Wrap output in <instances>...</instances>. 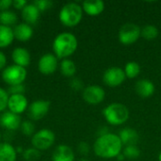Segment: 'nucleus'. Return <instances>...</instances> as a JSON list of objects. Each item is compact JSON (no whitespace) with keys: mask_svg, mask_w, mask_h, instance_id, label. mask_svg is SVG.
Instances as JSON below:
<instances>
[{"mask_svg":"<svg viewBox=\"0 0 161 161\" xmlns=\"http://www.w3.org/2000/svg\"><path fill=\"white\" fill-rule=\"evenodd\" d=\"M16 149L10 143H0V161H16Z\"/></svg>","mask_w":161,"mask_h":161,"instance_id":"nucleus-21","label":"nucleus"},{"mask_svg":"<svg viewBox=\"0 0 161 161\" xmlns=\"http://www.w3.org/2000/svg\"><path fill=\"white\" fill-rule=\"evenodd\" d=\"M17 15L15 12L11 10H4L0 11V25L10 26L12 25H15L17 23Z\"/></svg>","mask_w":161,"mask_h":161,"instance_id":"nucleus-24","label":"nucleus"},{"mask_svg":"<svg viewBox=\"0 0 161 161\" xmlns=\"http://www.w3.org/2000/svg\"><path fill=\"white\" fill-rule=\"evenodd\" d=\"M158 161H161V153L159 154V156H158Z\"/></svg>","mask_w":161,"mask_h":161,"instance_id":"nucleus-40","label":"nucleus"},{"mask_svg":"<svg viewBox=\"0 0 161 161\" xmlns=\"http://www.w3.org/2000/svg\"><path fill=\"white\" fill-rule=\"evenodd\" d=\"M14 40L13 29L10 26L0 25V48H5L11 44Z\"/></svg>","mask_w":161,"mask_h":161,"instance_id":"nucleus-22","label":"nucleus"},{"mask_svg":"<svg viewBox=\"0 0 161 161\" xmlns=\"http://www.w3.org/2000/svg\"><path fill=\"white\" fill-rule=\"evenodd\" d=\"M16 152H17V153H24V152H23V148H21V147H18V148L16 149Z\"/></svg>","mask_w":161,"mask_h":161,"instance_id":"nucleus-39","label":"nucleus"},{"mask_svg":"<svg viewBox=\"0 0 161 161\" xmlns=\"http://www.w3.org/2000/svg\"><path fill=\"white\" fill-rule=\"evenodd\" d=\"M23 156L25 161H37L41 158V153L35 148H28L24 151Z\"/></svg>","mask_w":161,"mask_h":161,"instance_id":"nucleus-29","label":"nucleus"},{"mask_svg":"<svg viewBox=\"0 0 161 161\" xmlns=\"http://www.w3.org/2000/svg\"><path fill=\"white\" fill-rule=\"evenodd\" d=\"M0 140H1V133H0Z\"/></svg>","mask_w":161,"mask_h":161,"instance_id":"nucleus-42","label":"nucleus"},{"mask_svg":"<svg viewBox=\"0 0 161 161\" xmlns=\"http://www.w3.org/2000/svg\"><path fill=\"white\" fill-rule=\"evenodd\" d=\"M26 70L18 65H10L5 68L2 72V79L9 86L22 84L26 78Z\"/></svg>","mask_w":161,"mask_h":161,"instance_id":"nucleus-5","label":"nucleus"},{"mask_svg":"<svg viewBox=\"0 0 161 161\" xmlns=\"http://www.w3.org/2000/svg\"><path fill=\"white\" fill-rule=\"evenodd\" d=\"M125 76L128 78H135L137 77L141 73V66L139 63L135 61H129L125 64V67L124 69Z\"/></svg>","mask_w":161,"mask_h":161,"instance_id":"nucleus-25","label":"nucleus"},{"mask_svg":"<svg viewBox=\"0 0 161 161\" xmlns=\"http://www.w3.org/2000/svg\"><path fill=\"white\" fill-rule=\"evenodd\" d=\"M12 2L11 0H0V11L8 10L12 6Z\"/></svg>","mask_w":161,"mask_h":161,"instance_id":"nucleus-35","label":"nucleus"},{"mask_svg":"<svg viewBox=\"0 0 161 161\" xmlns=\"http://www.w3.org/2000/svg\"><path fill=\"white\" fill-rule=\"evenodd\" d=\"M28 3L25 0H14L12 2V6L16 9H23Z\"/></svg>","mask_w":161,"mask_h":161,"instance_id":"nucleus-36","label":"nucleus"},{"mask_svg":"<svg viewBox=\"0 0 161 161\" xmlns=\"http://www.w3.org/2000/svg\"><path fill=\"white\" fill-rule=\"evenodd\" d=\"M83 9L77 3H67L65 4L58 14L59 21L61 24L68 27H73L77 25L82 20Z\"/></svg>","mask_w":161,"mask_h":161,"instance_id":"nucleus-4","label":"nucleus"},{"mask_svg":"<svg viewBox=\"0 0 161 161\" xmlns=\"http://www.w3.org/2000/svg\"><path fill=\"white\" fill-rule=\"evenodd\" d=\"M106 92L104 89L98 85H91L83 90L82 97L85 102L90 105H98L104 101Z\"/></svg>","mask_w":161,"mask_h":161,"instance_id":"nucleus-10","label":"nucleus"},{"mask_svg":"<svg viewBox=\"0 0 161 161\" xmlns=\"http://www.w3.org/2000/svg\"><path fill=\"white\" fill-rule=\"evenodd\" d=\"M142 28L134 23L123 25L119 30V41L122 44L129 45L136 42L141 37Z\"/></svg>","mask_w":161,"mask_h":161,"instance_id":"nucleus-7","label":"nucleus"},{"mask_svg":"<svg viewBox=\"0 0 161 161\" xmlns=\"http://www.w3.org/2000/svg\"><path fill=\"white\" fill-rule=\"evenodd\" d=\"M24 92H25V86L23 84L15 85V86H9V88L8 90V93H9L10 95L24 94Z\"/></svg>","mask_w":161,"mask_h":161,"instance_id":"nucleus-32","label":"nucleus"},{"mask_svg":"<svg viewBox=\"0 0 161 161\" xmlns=\"http://www.w3.org/2000/svg\"><path fill=\"white\" fill-rule=\"evenodd\" d=\"M126 76L124 69L120 67H110L103 75V81L109 87H118L124 83Z\"/></svg>","mask_w":161,"mask_h":161,"instance_id":"nucleus-8","label":"nucleus"},{"mask_svg":"<svg viewBox=\"0 0 161 161\" xmlns=\"http://www.w3.org/2000/svg\"><path fill=\"white\" fill-rule=\"evenodd\" d=\"M8 93L4 89L0 88V112L4 111L8 107Z\"/></svg>","mask_w":161,"mask_h":161,"instance_id":"nucleus-30","label":"nucleus"},{"mask_svg":"<svg viewBox=\"0 0 161 161\" xmlns=\"http://www.w3.org/2000/svg\"><path fill=\"white\" fill-rule=\"evenodd\" d=\"M117 158H118V160L119 161H123V160H125V158L124 154H122V153H121V154L117 157Z\"/></svg>","mask_w":161,"mask_h":161,"instance_id":"nucleus-38","label":"nucleus"},{"mask_svg":"<svg viewBox=\"0 0 161 161\" xmlns=\"http://www.w3.org/2000/svg\"><path fill=\"white\" fill-rule=\"evenodd\" d=\"M106 121L111 125H121L129 118V110L122 103H111L103 110Z\"/></svg>","mask_w":161,"mask_h":161,"instance_id":"nucleus-3","label":"nucleus"},{"mask_svg":"<svg viewBox=\"0 0 161 161\" xmlns=\"http://www.w3.org/2000/svg\"><path fill=\"white\" fill-rule=\"evenodd\" d=\"M7 64V58L3 52L0 51V71L5 69V66Z\"/></svg>","mask_w":161,"mask_h":161,"instance_id":"nucleus-37","label":"nucleus"},{"mask_svg":"<svg viewBox=\"0 0 161 161\" xmlns=\"http://www.w3.org/2000/svg\"><path fill=\"white\" fill-rule=\"evenodd\" d=\"M58 58L54 54L47 53L42 56L39 59L38 69L42 75H48L56 72V70L58 69Z\"/></svg>","mask_w":161,"mask_h":161,"instance_id":"nucleus-11","label":"nucleus"},{"mask_svg":"<svg viewBox=\"0 0 161 161\" xmlns=\"http://www.w3.org/2000/svg\"><path fill=\"white\" fill-rule=\"evenodd\" d=\"M77 39L70 32L58 34L53 42V51L58 58H67L77 49Z\"/></svg>","mask_w":161,"mask_h":161,"instance_id":"nucleus-2","label":"nucleus"},{"mask_svg":"<svg viewBox=\"0 0 161 161\" xmlns=\"http://www.w3.org/2000/svg\"><path fill=\"white\" fill-rule=\"evenodd\" d=\"M8 108L10 112L20 115L28 108V102L24 94H13L8 97Z\"/></svg>","mask_w":161,"mask_h":161,"instance_id":"nucleus-12","label":"nucleus"},{"mask_svg":"<svg viewBox=\"0 0 161 161\" xmlns=\"http://www.w3.org/2000/svg\"><path fill=\"white\" fill-rule=\"evenodd\" d=\"M11 58L15 65L26 67L30 64V53L27 49L23 47L15 48L11 53Z\"/></svg>","mask_w":161,"mask_h":161,"instance_id":"nucleus-14","label":"nucleus"},{"mask_svg":"<svg viewBox=\"0 0 161 161\" xmlns=\"http://www.w3.org/2000/svg\"><path fill=\"white\" fill-rule=\"evenodd\" d=\"M59 68H60L61 74L66 77H72L76 73V65H75V63L73 60L69 59V58L62 59L60 64H59Z\"/></svg>","mask_w":161,"mask_h":161,"instance_id":"nucleus-23","label":"nucleus"},{"mask_svg":"<svg viewBox=\"0 0 161 161\" xmlns=\"http://www.w3.org/2000/svg\"><path fill=\"white\" fill-rule=\"evenodd\" d=\"M56 136L54 132L50 129L43 128L36 132L31 139V143L33 148L39 151H44L49 149L55 142Z\"/></svg>","mask_w":161,"mask_h":161,"instance_id":"nucleus-6","label":"nucleus"},{"mask_svg":"<svg viewBox=\"0 0 161 161\" xmlns=\"http://www.w3.org/2000/svg\"><path fill=\"white\" fill-rule=\"evenodd\" d=\"M79 161H89V160H87V159H81V160H79Z\"/></svg>","mask_w":161,"mask_h":161,"instance_id":"nucleus-41","label":"nucleus"},{"mask_svg":"<svg viewBox=\"0 0 161 161\" xmlns=\"http://www.w3.org/2000/svg\"><path fill=\"white\" fill-rule=\"evenodd\" d=\"M125 158H127L129 159H135L141 155V150L136 145H128L125 146L123 152Z\"/></svg>","mask_w":161,"mask_h":161,"instance_id":"nucleus-27","label":"nucleus"},{"mask_svg":"<svg viewBox=\"0 0 161 161\" xmlns=\"http://www.w3.org/2000/svg\"><path fill=\"white\" fill-rule=\"evenodd\" d=\"M20 128H21L22 133H23L25 136L29 137V136H33V135L35 134V133H34V132H35V125H34V124H33L31 121H29V120H26V121L22 122Z\"/></svg>","mask_w":161,"mask_h":161,"instance_id":"nucleus-28","label":"nucleus"},{"mask_svg":"<svg viewBox=\"0 0 161 161\" xmlns=\"http://www.w3.org/2000/svg\"><path fill=\"white\" fill-rule=\"evenodd\" d=\"M155 85L149 79H140L136 82L135 91L138 95L142 98H148L152 96L155 92Z\"/></svg>","mask_w":161,"mask_h":161,"instance_id":"nucleus-15","label":"nucleus"},{"mask_svg":"<svg viewBox=\"0 0 161 161\" xmlns=\"http://www.w3.org/2000/svg\"><path fill=\"white\" fill-rule=\"evenodd\" d=\"M22 124L21 117L18 114L12 113L9 110L5 111L0 116V125L8 130H17Z\"/></svg>","mask_w":161,"mask_h":161,"instance_id":"nucleus-13","label":"nucleus"},{"mask_svg":"<svg viewBox=\"0 0 161 161\" xmlns=\"http://www.w3.org/2000/svg\"><path fill=\"white\" fill-rule=\"evenodd\" d=\"M50 109V102L46 100H37L27 108V116L32 121H39L46 116Z\"/></svg>","mask_w":161,"mask_h":161,"instance_id":"nucleus-9","label":"nucleus"},{"mask_svg":"<svg viewBox=\"0 0 161 161\" xmlns=\"http://www.w3.org/2000/svg\"><path fill=\"white\" fill-rule=\"evenodd\" d=\"M78 151L82 155H88L89 152H90V146H89V144L87 142H80L79 145H78Z\"/></svg>","mask_w":161,"mask_h":161,"instance_id":"nucleus-34","label":"nucleus"},{"mask_svg":"<svg viewBox=\"0 0 161 161\" xmlns=\"http://www.w3.org/2000/svg\"><path fill=\"white\" fill-rule=\"evenodd\" d=\"M33 4L39 8L40 11H44L51 8V6L53 5V2L49 0H36L33 2Z\"/></svg>","mask_w":161,"mask_h":161,"instance_id":"nucleus-31","label":"nucleus"},{"mask_svg":"<svg viewBox=\"0 0 161 161\" xmlns=\"http://www.w3.org/2000/svg\"><path fill=\"white\" fill-rule=\"evenodd\" d=\"M122 149L123 143L119 136L109 132L99 136L93 144L95 155L102 158H117L122 153Z\"/></svg>","mask_w":161,"mask_h":161,"instance_id":"nucleus-1","label":"nucleus"},{"mask_svg":"<svg viewBox=\"0 0 161 161\" xmlns=\"http://www.w3.org/2000/svg\"><path fill=\"white\" fill-rule=\"evenodd\" d=\"M159 32L157 26L153 25H147L142 28L141 36H142L147 41H153L158 38Z\"/></svg>","mask_w":161,"mask_h":161,"instance_id":"nucleus-26","label":"nucleus"},{"mask_svg":"<svg viewBox=\"0 0 161 161\" xmlns=\"http://www.w3.org/2000/svg\"><path fill=\"white\" fill-rule=\"evenodd\" d=\"M82 9L90 16H97L105 9V3L102 0H87L82 3Z\"/></svg>","mask_w":161,"mask_h":161,"instance_id":"nucleus-18","label":"nucleus"},{"mask_svg":"<svg viewBox=\"0 0 161 161\" xmlns=\"http://www.w3.org/2000/svg\"><path fill=\"white\" fill-rule=\"evenodd\" d=\"M41 15V11L39 8L33 4H27L23 9H22V17L25 24L27 25H34L38 22Z\"/></svg>","mask_w":161,"mask_h":161,"instance_id":"nucleus-16","label":"nucleus"},{"mask_svg":"<svg viewBox=\"0 0 161 161\" xmlns=\"http://www.w3.org/2000/svg\"><path fill=\"white\" fill-rule=\"evenodd\" d=\"M70 86L75 91H80L83 89V82L79 78H73L70 82Z\"/></svg>","mask_w":161,"mask_h":161,"instance_id":"nucleus-33","label":"nucleus"},{"mask_svg":"<svg viewBox=\"0 0 161 161\" xmlns=\"http://www.w3.org/2000/svg\"><path fill=\"white\" fill-rule=\"evenodd\" d=\"M119 138L123 143V145L128 146V145H136L137 142L140 140V136L138 132L130 127H125L122 129L119 133Z\"/></svg>","mask_w":161,"mask_h":161,"instance_id":"nucleus-20","label":"nucleus"},{"mask_svg":"<svg viewBox=\"0 0 161 161\" xmlns=\"http://www.w3.org/2000/svg\"><path fill=\"white\" fill-rule=\"evenodd\" d=\"M52 161H75L74 151L67 145H58L53 152Z\"/></svg>","mask_w":161,"mask_h":161,"instance_id":"nucleus-17","label":"nucleus"},{"mask_svg":"<svg viewBox=\"0 0 161 161\" xmlns=\"http://www.w3.org/2000/svg\"><path fill=\"white\" fill-rule=\"evenodd\" d=\"M14 38L20 42H26L33 36V29L31 25L25 23H20L16 25L13 28Z\"/></svg>","mask_w":161,"mask_h":161,"instance_id":"nucleus-19","label":"nucleus"}]
</instances>
